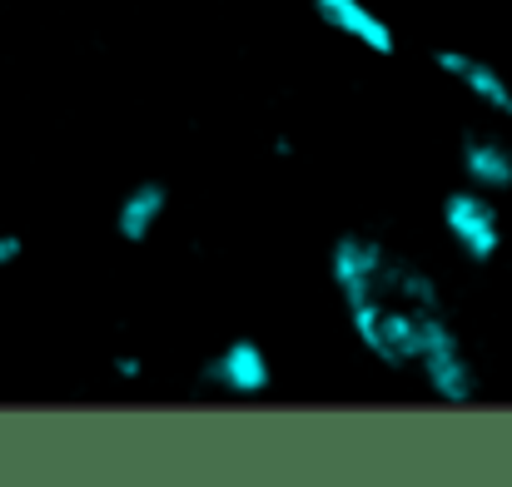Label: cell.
I'll return each instance as SVG.
<instances>
[{"label":"cell","instance_id":"1","mask_svg":"<svg viewBox=\"0 0 512 487\" xmlns=\"http://www.w3.org/2000/svg\"><path fill=\"white\" fill-rule=\"evenodd\" d=\"M443 229L468 264H493L503 249V214L483 189H448L443 194Z\"/></svg>","mask_w":512,"mask_h":487},{"label":"cell","instance_id":"2","mask_svg":"<svg viewBox=\"0 0 512 487\" xmlns=\"http://www.w3.org/2000/svg\"><path fill=\"white\" fill-rule=\"evenodd\" d=\"M413 363L423 368V383H428V393L438 403H473L478 398V368L463 353V343L448 328V319H438V324L423 333V348H418Z\"/></svg>","mask_w":512,"mask_h":487},{"label":"cell","instance_id":"3","mask_svg":"<svg viewBox=\"0 0 512 487\" xmlns=\"http://www.w3.org/2000/svg\"><path fill=\"white\" fill-rule=\"evenodd\" d=\"M204 383L229 398H259L274 383V363L254 338H229L219 353L204 358Z\"/></svg>","mask_w":512,"mask_h":487},{"label":"cell","instance_id":"4","mask_svg":"<svg viewBox=\"0 0 512 487\" xmlns=\"http://www.w3.org/2000/svg\"><path fill=\"white\" fill-rule=\"evenodd\" d=\"M329 274H334V284H339L343 304H358V299H368V294L383 284V274H388V249H383L373 234H339L334 249H329Z\"/></svg>","mask_w":512,"mask_h":487},{"label":"cell","instance_id":"5","mask_svg":"<svg viewBox=\"0 0 512 487\" xmlns=\"http://www.w3.org/2000/svg\"><path fill=\"white\" fill-rule=\"evenodd\" d=\"M314 5V15L329 25V30H339L343 40H358L363 50H373V55H393L398 50V35H393V25L368 5V0H309Z\"/></svg>","mask_w":512,"mask_h":487},{"label":"cell","instance_id":"6","mask_svg":"<svg viewBox=\"0 0 512 487\" xmlns=\"http://www.w3.org/2000/svg\"><path fill=\"white\" fill-rule=\"evenodd\" d=\"M433 60H438V70L453 75L483 110L512 120V80L498 70V65H488V60H478V55H468V50H438Z\"/></svg>","mask_w":512,"mask_h":487},{"label":"cell","instance_id":"7","mask_svg":"<svg viewBox=\"0 0 512 487\" xmlns=\"http://www.w3.org/2000/svg\"><path fill=\"white\" fill-rule=\"evenodd\" d=\"M165 214H170V184L140 179V184L125 189V199H120V209H115V234H120L125 244H150L155 229L165 224Z\"/></svg>","mask_w":512,"mask_h":487},{"label":"cell","instance_id":"8","mask_svg":"<svg viewBox=\"0 0 512 487\" xmlns=\"http://www.w3.org/2000/svg\"><path fill=\"white\" fill-rule=\"evenodd\" d=\"M463 179L483 194H508L512 189V150L503 140H463Z\"/></svg>","mask_w":512,"mask_h":487},{"label":"cell","instance_id":"9","mask_svg":"<svg viewBox=\"0 0 512 487\" xmlns=\"http://www.w3.org/2000/svg\"><path fill=\"white\" fill-rule=\"evenodd\" d=\"M20 254H25V239L20 234H0V269H10Z\"/></svg>","mask_w":512,"mask_h":487},{"label":"cell","instance_id":"10","mask_svg":"<svg viewBox=\"0 0 512 487\" xmlns=\"http://www.w3.org/2000/svg\"><path fill=\"white\" fill-rule=\"evenodd\" d=\"M115 373H120V378H140V373H145V358H140V353H120V358H115Z\"/></svg>","mask_w":512,"mask_h":487}]
</instances>
